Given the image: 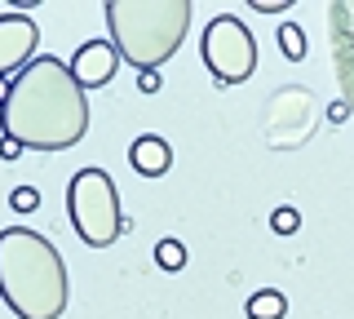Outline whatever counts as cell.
Instances as JSON below:
<instances>
[{"mask_svg":"<svg viewBox=\"0 0 354 319\" xmlns=\"http://www.w3.org/2000/svg\"><path fill=\"white\" fill-rule=\"evenodd\" d=\"M0 134L22 142V151H66L88 134V98L62 58L40 53L27 71L14 75Z\"/></svg>","mask_w":354,"mask_h":319,"instance_id":"1","label":"cell"},{"mask_svg":"<svg viewBox=\"0 0 354 319\" xmlns=\"http://www.w3.org/2000/svg\"><path fill=\"white\" fill-rule=\"evenodd\" d=\"M0 297L18 319H62L71 302L62 253L31 226L0 230Z\"/></svg>","mask_w":354,"mask_h":319,"instance_id":"2","label":"cell"},{"mask_svg":"<svg viewBox=\"0 0 354 319\" xmlns=\"http://www.w3.org/2000/svg\"><path fill=\"white\" fill-rule=\"evenodd\" d=\"M195 5L186 0H111L106 5V31L120 58L138 71H155L182 49L191 31Z\"/></svg>","mask_w":354,"mask_h":319,"instance_id":"3","label":"cell"},{"mask_svg":"<svg viewBox=\"0 0 354 319\" xmlns=\"http://www.w3.org/2000/svg\"><path fill=\"white\" fill-rule=\"evenodd\" d=\"M66 217L75 235L88 248H111L124 235V213H120V191L106 169H80L66 182Z\"/></svg>","mask_w":354,"mask_h":319,"instance_id":"4","label":"cell"},{"mask_svg":"<svg viewBox=\"0 0 354 319\" xmlns=\"http://www.w3.org/2000/svg\"><path fill=\"white\" fill-rule=\"evenodd\" d=\"M199 58H204V67L217 84H243L257 71V40H252V31H248L243 18L217 14L213 23L204 27Z\"/></svg>","mask_w":354,"mask_h":319,"instance_id":"5","label":"cell"},{"mask_svg":"<svg viewBox=\"0 0 354 319\" xmlns=\"http://www.w3.org/2000/svg\"><path fill=\"white\" fill-rule=\"evenodd\" d=\"M40 27L31 14H0V80L27 71L36 62Z\"/></svg>","mask_w":354,"mask_h":319,"instance_id":"6","label":"cell"},{"mask_svg":"<svg viewBox=\"0 0 354 319\" xmlns=\"http://www.w3.org/2000/svg\"><path fill=\"white\" fill-rule=\"evenodd\" d=\"M120 49L111 40H84L80 49L71 53V75L80 80V89H106L120 71Z\"/></svg>","mask_w":354,"mask_h":319,"instance_id":"7","label":"cell"},{"mask_svg":"<svg viewBox=\"0 0 354 319\" xmlns=\"http://www.w3.org/2000/svg\"><path fill=\"white\" fill-rule=\"evenodd\" d=\"M332 58H337V75L346 89V107L354 111V5H332Z\"/></svg>","mask_w":354,"mask_h":319,"instance_id":"8","label":"cell"},{"mask_svg":"<svg viewBox=\"0 0 354 319\" xmlns=\"http://www.w3.org/2000/svg\"><path fill=\"white\" fill-rule=\"evenodd\" d=\"M129 164L142 178H164L169 164H173V147L160 134H142V138H133V147H129Z\"/></svg>","mask_w":354,"mask_h":319,"instance_id":"9","label":"cell"},{"mask_svg":"<svg viewBox=\"0 0 354 319\" xmlns=\"http://www.w3.org/2000/svg\"><path fill=\"white\" fill-rule=\"evenodd\" d=\"M243 311H248V319H283L288 315V297L279 289H257Z\"/></svg>","mask_w":354,"mask_h":319,"instance_id":"10","label":"cell"},{"mask_svg":"<svg viewBox=\"0 0 354 319\" xmlns=\"http://www.w3.org/2000/svg\"><path fill=\"white\" fill-rule=\"evenodd\" d=\"M274 40H279V53H283L288 62H301L306 58V31L297 27V23H279Z\"/></svg>","mask_w":354,"mask_h":319,"instance_id":"11","label":"cell"},{"mask_svg":"<svg viewBox=\"0 0 354 319\" xmlns=\"http://www.w3.org/2000/svg\"><path fill=\"white\" fill-rule=\"evenodd\" d=\"M155 262H160L164 271H182L186 266V244L182 239H160V244H155Z\"/></svg>","mask_w":354,"mask_h":319,"instance_id":"12","label":"cell"},{"mask_svg":"<svg viewBox=\"0 0 354 319\" xmlns=\"http://www.w3.org/2000/svg\"><path fill=\"white\" fill-rule=\"evenodd\" d=\"M297 226H301V213H297V208L279 204L270 213V230H274V235H297Z\"/></svg>","mask_w":354,"mask_h":319,"instance_id":"13","label":"cell"},{"mask_svg":"<svg viewBox=\"0 0 354 319\" xmlns=\"http://www.w3.org/2000/svg\"><path fill=\"white\" fill-rule=\"evenodd\" d=\"M9 208H14V213H36V208H40V191H36V186H14Z\"/></svg>","mask_w":354,"mask_h":319,"instance_id":"14","label":"cell"},{"mask_svg":"<svg viewBox=\"0 0 354 319\" xmlns=\"http://www.w3.org/2000/svg\"><path fill=\"white\" fill-rule=\"evenodd\" d=\"M18 156H22V142H14V138L0 134V160H18Z\"/></svg>","mask_w":354,"mask_h":319,"instance_id":"15","label":"cell"},{"mask_svg":"<svg viewBox=\"0 0 354 319\" xmlns=\"http://www.w3.org/2000/svg\"><path fill=\"white\" fill-rule=\"evenodd\" d=\"M252 9H257V14H283L288 0H252Z\"/></svg>","mask_w":354,"mask_h":319,"instance_id":"16","label":"cell"},{"mask_svg":"<svg viewBox=\"0 0 354 319\" xmlns=\"http://www.w3.org/2000/svg\"><path fill=\"white\" fill-rule=\"evenodd\" d=\"M138 89L142 93H160V75H155V71H142L138 75Z\"/></svg>","mask_w":354,"mask_h":319,"instance_id":"17","label":"cell"},{"mask_svg":"<svg viewBox=\"0 0 354 319\" xmlns=\"http://www.w3.org/2000/svg\"><path fill=\"white\" fill-rule=\"evenodd\" d=\"M328 120H337V125H341V120H350V107H346V98L328 107Z\"/></svg>","mask_w":354,"mask_h":319,"instance_id":"18","label":"cell"},{"mask_svg":"<svg viewBox=\"0 0 354 319\" xmlns=\"http://www.w3.org/2000/svg\"><path fill=\"white\" fill-rule=\"evenodd\" d=\"M9 93H14V80H0V111H5V102H9Z\"/></svg>","mask_w":354,"mask_h":319,"instance_id":"19","label":"cell"}]
</instances>
